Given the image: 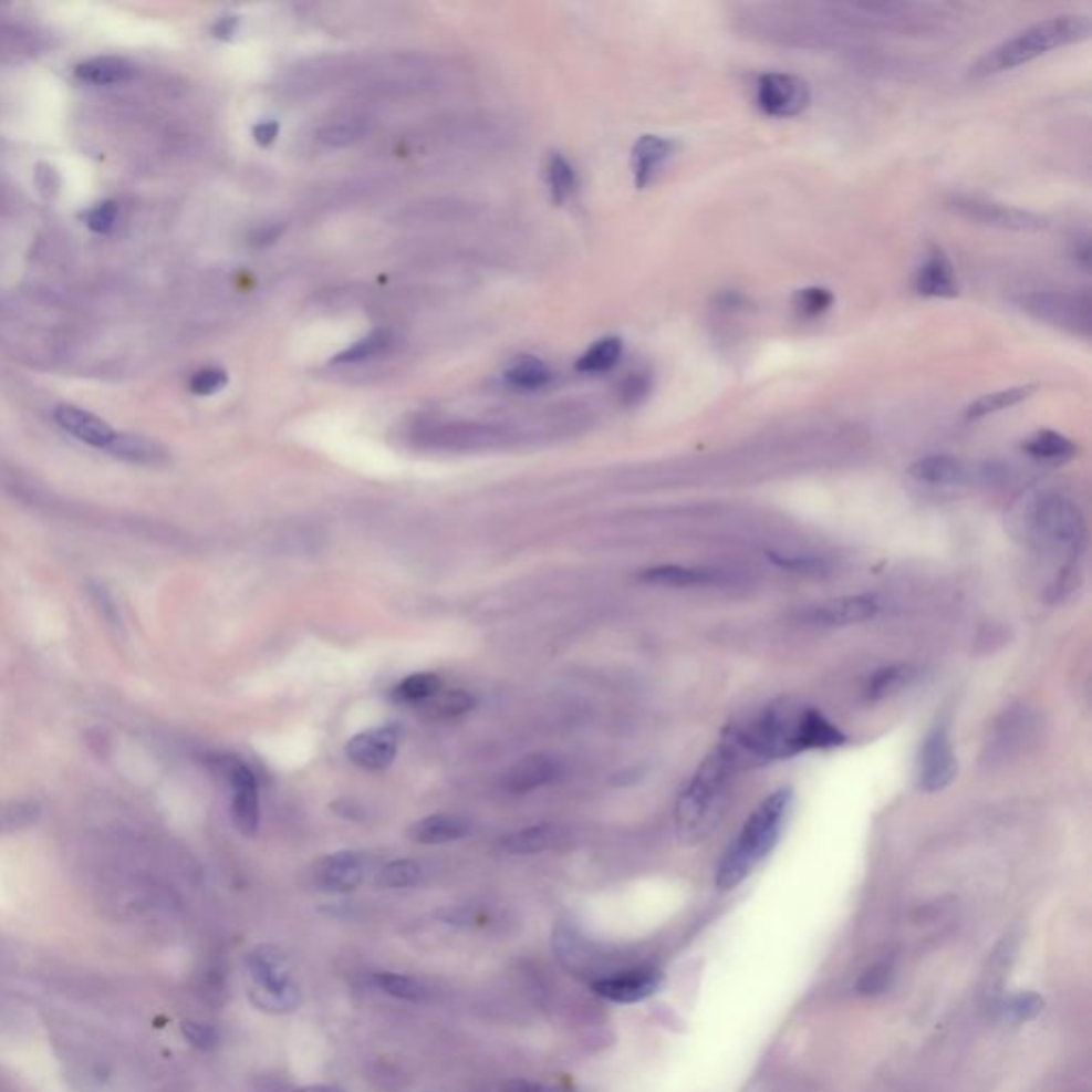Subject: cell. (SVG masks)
<instances>
[{
  "mask_svg": "<svg viewBox=\"0 0 1092 1092\" xmlns=\"http://www.w3.org/2000/svg\"><path fill=\"white\" fill-rule=\"evenodd\" d=\"M1025 533L1041 553L1061 560L1059 587H1063L1089 542L1086 519L1078 503L1061 493L1034 498L1025 512Z\"/></svg>",
  "mask_w": 1092,
  "mask_h": 1092,
  "instance_id": "277c9868",
  "label": "cell"
},
{
  "mask_svg": "<svg viewBox=\"0 0 1092 1092\" xmlns=\"http://www.w3.org/2000/svg\"><path fill=\"white\" fill-rule=\"evenodd\" d=\"M1020 305L1041 323L1063 329L1073 335H1091L1092 303L1089 295L1046 291L1022 297Z\"/></svg>",
  "mask_w": 1092,
  "mask_h": 1092,
  "instance_id": "9c48e42d",
  "label": "cell"
},
{
  "mask_svg": "<svg viewBox=\"0 0 1092 1092\" xmlns=\"http://www.w3.org/2000/svg\"><path fill=\"white\" fill-rule=\"evenodd\" d=\"M372 986L381 990L384 995L397 999V1001H408V1003H427L436 997L434 986H429L425 979H418L413 975L391 974L381 971L370 977Z\"/></svg>",
  "mask_w": 1092,
  "mask_h": 1092,
  "instance_id": "d4e9b609",
  "label": "cell"
},
{
  "mask_svg": "<svg viewBox=\"0 0 1092 1092\" xmlns=\"http://www.w3.org/2000/svg\"><path fill=\"white\" fill-rule=\"evenodd\" d=\"M882 611V602L875 595H843L822 604H815L802 613V620L822 627H845L875 620Z\"/></svg>",
  "mask_w": 1092,
  "mask_h": 1092,
  "instance_id": "9a60e30c",
  "label": "cell"
},
{
  "mask_svg": "<svg viewBox=\"0 0 1092 1092\" xmlns=\"http://www.w3.org/2000/svg\"><path fill=\"white\" fill-rule=\"evenodd\" d=\"M770 560L774 561L779 568H786V570H794V572H811L815 568H820L822 563L818 560H811V558H800V555H779V553H770L768 555Z\"/></svg>",
  "mask_w": 1092,
  "mask_h": 1092,
  "instance_id": "c3c4849f",
  "label": "cell"
},
{
  "mask_svg": "<svg viewBox=\"0 0 1092 1092\" xmlns=\"http://www.w3.org/2000/svg\"><path fill=\"white\" fill-rule=\"evenodd\" d=\"M890 977H892V967L887 963H882V965H875L871 969H866L864 975L860 977L857 981V992L860 995H880L884 992L890 984Z\"/></svg>",
  "mask_w": 1092,
  "mask_h": 1092,
  "instance_id": "ee69618b",
  "label": "cell"
},
{
  "mask_svg": "<svg viewBox=\"0 0 1092 1092\" xmlns=\"http://www.w3.org/2000/svg\"><path fill=\"white\" fill-rule=\"evenodd\" d=\"M756 103L772 118H797L809 107L811 90L792 73H765L756 84Z\"/></svg>",
  "mask_w": 1092,
  "mask_h": 1092,
  "instance_id": "30bf717a",
  "label": "cell"
},
{
  "mask_svg": "<svg viewBox=\"0 0 1092 1092\" xmlns=\"http://www.w3.org/2000/svg\"><path fill=\"white\" fill-rule=\"evenodd\" d=\"M512 440L514 436L510 434L508 427L468 423V420H429L416 425L414 429V443L420 448L448 450V453L493 450V448H502Z\"/></svg>",
  "mask_w": 1092,
  "mask_h": 1092,
  "instance_id": "52a82bcc",
  "label": "cell"
},
{
  "mask_svg": "<svg viewBox=\"0 0 1092 1092\" xmlns=\"http://www.w3.org/2000/svg\"><path fill=\"white\" fill-rule=\"evenodd\" d=\"M503 376H506V381H508L510 386L521 388V391L544 388L547 384L551 383V378H553L549 365L542 363L535 356H519V358H514L508 365V370H506Z\"/></svg>",
  "mask_w": 1092,
  "mask_h": 1092,
  "instance_id": "836d02e7",
  "label": "cell"
},
{
  "mask_svg": "<svg viewBox=\"0 0 1092 1092\" xmlns=\"http://www.w3.org/2000/svg\"><path fill=\"white\" fill-rule=\"evenodd\" d=\"M181 1034L186 1037V1041L199 1050H214L220 1041V1034L209 1027V1025H204V1022H195V1020H186L181 1022Z\"/></svg>",
  "mask_w": 1092,
  "mask_h": 1092,
  "instance_id": "7bdbcfd3",
  "label": "cell"
},
{
  "mask_svg": "<svg viewBox=\"0 0 1092 1092\" xmlns=\"http://www.w3.org/2000/svg\"><path fill=\"white\" fill-rule=\"evenodd\" d=\"M1091 29V18L1086 15H1057L1037 22L1033 27L1018 32L1016 37L1007 39L995 50H990L975 64L974 73L997 75L1003 71H1011L1043 54H1050L1052 50H1061L1089 39Z\"/></svg>",
  "mask_w": 1092,
  "mask_h": 1092,
  "instance_id": "5b68a950",
  "label": "cell"
},
{
  "mask_svg": "<svg viewBox=\"0 0 1092 1092\" xmlns=\"http://www.w3.org/2000/svg\"><path fill=\"white\" fill-rule=\"evenodd\" d=\"M721 742L732 749L740 767L747 768L788 760L804 751L836 749L847 737L822 710L781 700L730 726Z\"/></svg>",
  "mask_w": 1092,
  "mask_h": 1092,
  "instance_id": "6da1fadb",
  "label": "cell"
},
{
  "mask_svg": "<svg viewBox=\"0 0 1092 1092\" xmlns=\"http://www.w3.org/2000/svg\"><path fill=\"white\" fill-rule=\"evenodd\" d=\"M547 184L558 206H563L576 190V171L560 152H553L547 160Z\"/></svg>",
  "mask_w": 1092,
  "mask_h": 1092,
  "instance_id": "8d00e7d4",
  "label": "cell"
},
{
  "mask_svg": "<svg viewBox=\"0 0 1092 1092\" xmlns=\"http://www.w3.org/2000/svg\"><path fill=\"white\" fill-rule=\"evenodd\" d=\"M560 774V760L547 753H532L517 760L503 772L502 788L508 794L521 797L553 783Z\"/></svg>",
  "mask_w": 1092,
  "mask_h": 1092,
  "instance_id": "e0dca14e",
  "label": "cell"
},
{
  "mask_svg": "<svg viewBox=\"0 0 1092 1092\" xmlns=\"http://www.w3.org/2000/svg\"><path fill=\"white\" fill-rule=\"evenodd\" d=\"M443 689V679L436 673H414L410 677L399 680L391 696L399 705L408 707H423L427 705L438 691Z\"/></svg>",
  "mask_w": 1092,
  "mask_h": 1092,
  "instance_id": "4dcf8cb0",
  "label": "cell"
},
{
  "mask_svg": "<svg viewBox=\"0 0 1092 1092\" xmlns=\"http://www.w3.org/2000/svg\"><path fill=\"white\" fill-rule=\"evenodd\" d=\"M89 591L92 600H94V604H96V609L101 611L103 620L110 621V625H119L118 606H116V602H114V597H112V593L107 591V587L92 581L89 585Z\"/></svg>",
  "mask_w": 1092,
  "mask_h": 1092,
  "instance_id": "bcb514c9",
  "label": "cell"
},
{
  "mask_svg": "<svg viewBox=\"0 0 1092 1092\" xmlns=\"http://www.w3.org/2000/svg\"><path fill=\"white\" fill-rule=\"evenodd\" d=\"M402 745V730L395 724L363 730L349 740L346 756L355 767L381 772L395 762Z\"/></svg>",
  "mask_w": 1092,
  "mask_h": 1092,
  "instance_id": "5bb4252c",
  "label": "cell"
},
{
  "mask_svg": "<svg viewBox=\"0 0 1092 1092\" xmlns=\"http://www.w3.org/2000/svg\"><path fill=\"white\" fill-rule=\"evenodd\" d=\"M1034 391H1037L1034 384H1027V386H1011V388L986 393V395L977 397L974 404H969V408L965 410V416H967V420H979V418H986L990 414L1003 413V410L1018 406L1020 402L1029 399Z\"/></svg>",
  "mask_w": 1092,
  "mask_h": 1092,
  "instance_id": "83f0119b",
  "label": "cell"
},
{
  "mask_svg": "<svg viewBox=\"0 0 1092 1092\" xmlns=\"http://www.w3.org/2000/svg\"><path fill=\"white\" fill-rule=\"evenodd\" d=\"M376 886L384 890H404L418 886L423 880V866L410 857H397L376 871Z\"/></svg>",
  "mask_w": 1092,
  "mask_h": 1092,
  "instance_id": "d590c367",
  "label": "cell"
},
{
  "mask_svg": "<svg viewBox=\"0 0 1092 1092\" xmlns=\"http://www.w3.org/2000/svg\"><path fill=\"white\" fill-rule=\"evenodd\" d=\"M1025 453L1039 461H1067L1078 455V444L1059 431L1043 429L1025 443Z\"/></svg>",
  "mask_w": 1092,
  "mask_h": 1092,
  "instance_id": "f546056e",
  "label": "cell"
},
{
  "mask_svg": "<svg viewBox=\"0 0 1092 1092\" xmlns=\"http://www.w3.org/2000/svg\"><path fill=\"white\" fill-rule=\"evenodd\" d=\"M220 772L225 774L231 788V815L237 830L246 836L257 834L261 807H259V783L252 768L246 767L236 758L216 760Z\"/></svg>",
  "mask_w": 1092,
  "mask_h": 1092,
  "instance_id": "8fae6325",
  "label": "cell"
},
{
  "mask_svg": "<svg viewBox=\"0 0 1092 1092\" xmlns=\"http://www.w3.org/2000/svg\"><path fill=\"white\" fill-rule=\"evenodd\" d=\"M472 832V822L459 813L427 815L408 828V836L420 845H446L466 839Z\"/></svg>",
  "mask_w": 1092,
  "mask_h": 1092,
  "instance_id": "44dd1931",
  "label": "cell"
},
{
  "mask_svg": "<svg viewBox=\"0 0 1092 1092\" xmlns=\"http://www.w3.org/2000/svg\"><path fill=\"white\" fill-rule=\"evenodd\" d=\"M679 144L662 135H643L632 148V174L638 190L651 186L677 154Z\"/></svg>",
  "mask_w": 1092,
  "mask_h": 1092,
  "instance_id": "ac0fdd59",
  "label": "cell"
},
{
  "mask_svg": "<svg viewBox=\"0 0 1092 1092\" xmlns=\"http://www.w3.org/2000/svg\"><path fill=\"white\" fill-rule=\"evenodd\" d=\"M246 969L252 979V1003L269 1013L295 1011L301 1003V992L282 949L275 945H259L250 949L246 956Z\"/></svg>",
  "mask_w": 1092,
  "mask_h": 1092,
  "instance_id": "8992f818",
  "label": "cell"
},
{
  "mask_svg": "<svg viewBox=\"0 0 1092 1092\" xmlns=\"http://www.w3.org/2000/svg\"><path fill=\"white\" fill-rule=\"evenodd\" d=\"M370 126L365 118L358 116H346V118L331 119L316 131V139L329 146V148H346L361 142L367 135Z\"/></svg>",
  "mask_w": 1092,
  "mask_h": 1092,
  "instance_id": "e575fe53",
  "label": "cell"
},
{
  "mask_svg": "<svg viewBox=\"0 0 1092 1092\" xmlns=\"http://www.w3.org/2000/svg\"><path fill=\"white\" fill-rule=\"evenodd\" d=\"M282 233H284V225H280V222H269V225L261 227V229L252 236V243H257V246H267V243L278 241Z\"/></svg>",
  "mask_w": 1092,
  "mask_h": 1092,
  "instance_id": "816d5d0a",
  "label": "cell"
},
{
  "mask_svg": "<svg viewBox=\"0 0 1092 1092\" xmlns=\"http://www.w3.org/2000/svg\"><path fill=\"white\" fill-rule=\"evenodd\" d=\"M236 30L237 18H225V20H220V22H218V27L214 29V32H216V37H225V39H229V37H233V34H236Z\"/></svg>",
  "mask_w": 1092,
  "mask_h": 1092,
  "instance_id": "f5cc1de1",
  "label": "cell"
},
{
  "mask_svg": "<svg viewBox=\"0 0 1092 1092\" xmlns=\"http://www.w3.org/2000/svg\"><path fill=\"white\" fill-rule=\"evenodd\" d=\"M958 774V758L954 751V740L949 735V724L939 719L933 724L928 735L922 740L917 756V786L926 794H937L947 790Z\"/></svg>",
  "mask_w": 1092,
  "mask_h": 1092,
  "instance_id": "ba28073f",
  "label": "cell"
},
{
  "mask_svg": "<svg viewBox=\"0 0 1092 1092\" xmlns=\"http://www.w3.org/2000/svg\"><path fill=\"white\" fill-rule=\"evenodd\" d=\"M107 453L128 464H139V466H156L167 457V450L160 444L135 434H116Z\"/></svg>",
  "mask_w": 1092,
  "mask_h": 1092,
  "instance_id": "4316f807",
  "label": "cell"
},
{
  "mask_svg": "<svg viewBox=\"0 0 1092 1092\" xmlns=\"http://www.w3.org/2000/svg\"><path fill=\"white\" fill-rule=\"evenodd\" d=\"M915 291L922 297L949 299L958 295L956 269L949 263L942 250L930 252L915 273Z\"/></svg>",
  "mask_w": 1092,
  "mask_h": 1092,
  "instance_id": "7402d4cb",
  "label": "cell"
},
{
  "mask_svg": "<svg viewBox=\"0 0 1092 1092\" xmlns=\"http://www.w3.org/2000/svg\"><path fill=\"white\" fill-rule=\"evenodd\" d=\"M623 355V342L617 335H606L597 340L590 351H585L576 361V372L581 374H604L611 372Z\"/></svg>",
  "mask_w": 1092,
  "mask_h": 1092,
  "instance_id": "1f68e13d",
  "label": "cell"
},
{
  "mask_svg": "<svg viewBox=\"0 0 1092 1092\" xmlns=\"http://www.w3.org/2000/svg\"><path fill=\"white\" fill-rule=\"evenodd\" d=\"M476 707V698L466 689H440L427 705H423V710L431 719H455Z\"/></svg>",
  "mask_w": 1092,
  "mask_h": 1092,
  "instance_id": "74e56055",
  "label": "cell"
},
{
  "mask_svg": "<svg viewBox=\"0 0 1092 1092\" xmlns=\"http://www.w3.org/2000/svg\"><path fill=\"white\" fill-rule=\"evenodd\" d=\"M794 804L792 788L770 792L745 820L715 871V886L724 892L740 886L777 847Z\"/></svg>",
  "mask_w": 1092,
  "mask_h": 1092,
  "instance_id": "3957f363",
  "label": "cell"
},
{
  "mask_svg": "<svg viewBox=\"0 0 1092 1092\" xmlns=\"http://www.w3.org/2000/svg\"><path fill=\"white\" fill-rule=\"evenodd\" d=\"M39 818H41V807L32 800L0 802V834L32 826L37 824Z\"/></svg>",
  "mask_w": 1092,
  "mask_h": 1092,
  "instance_id": "f35d334b",
  "label": "cell"
},
{
  "mask_svg": "<svg viewBox=\"0 0 1092 1092\" xmlns=\"http://www.w3.org/2000/svg\"><path fill=\"white\" fill-rule=\"evenodd\" d=\"M917 677V670L909 664H896L877 670L864 687L866 700H886L905 691Z\"/></svg>",
  "mask_w": 1092,
  "mask_h": 1092,
  "instance_id": "f1b7e54d",
  "label": "cell"
},
{
  "mask_svg": "<svg viewBox=\"0 0 1092 1092\" xmlns=\"http://www.w3.org/2000/svg\"><path fill=\"white\" fill-rule=\"evenodd\" d=\"M374 869L367 852L344 850L321 857L312 869V884L326 894H349L361 886Z\"/></svg>",
  "mask_w": 1092,
  "mask_h": 1092,
  "instance_id": "7c38bea8",
  "label": "cell"
},
{
  "mask_svg": "<svg viewBox=\"0 0 1092 1092\" xmlns=\"http://www.w3.org/2000/svg\"><path fill=\"white\" fill-rule=\"evenodd\" d=\"M116 218H118V207L112 201H105L90 209L86 214V225L94 233H110L112 227L116 225Z\"/></svg>",
  "mask_w": 1092,
  "mask_h": 1092,
  "instance_id": "f6af8a7d",
  "label": "cell"
},
{
  "mask_svg": "<svg viewBox=\"0 0 1092 1092\" xmlns=\"http://www.w3.org/2000/svg\"><path fill=\"white\" fill-rule=\"evenodd\" d=\"M664 977L655 969H638L627 974L597 979L591 988L597 997L613 1003H638L653 997L662 988Z\"/></svg>",
  "mask_w": 1092,
  "mask_h": 1092,
  "instance_id": "2e32d148",
  "label": "cell"
},
{
  "mask_svg": "<svg viewBox=\"0 0 1092 1092\" xmlns=\"http://www.w3.org/2000/svg\"><path fill=\"white\" fill-rule=\"evenodd\" d=\"M561 834V828L553 824L521 828L500 839V850L508 856H538L553 850L560 843Z\"/></svg>",
  "mask_w": 1092,
  "mask_h": 1092,
  "instance_id": "cb8c5ba5",
  "label": "cell"
},
{
  "mask_svg": "<svg viewBox=\"0 0 1092 1092\" xmlns=\"http://www.w3.org/2000/svg\"><path fill=\"white\" fill-rule=\"evenodd\" d=\"M643 583L657 585V587H710V585H721L726 581V574L719 570L710 568H687V565H657L647 568L638 574Z\"/></svg>",
  "mask_w": 1092,
  "mask_h": 1092,
  "instance_id": "ffe728a7",
  "label": "cell"
},
{
  "mask_svg": "<svg viewBox=\"0 0 1092 1092\" xmlns=\"http://www.w3.org/2000/svg\"><path fill=\"white\" fill-rule=\"evenodd\" d=\"M135 73V66L128 60L116 59V56H103V59H92L82 62L75 69L77 80L89 82L94 86H112L128 82Z\"/></svg>",
  "mask_w": 1092,
  "mask_h": 1092,
  "instance_id": "484cf974",
  "label": "cell"
},
{
  "mask_svg": "<svg viewBox=\"0 0 1092 1092\" xmlns=\"http://www.w3.org/2000/svg\"><path fill=\"white\" fill-rule=\"evenodd\" d=\"M832 303H834V295L824 287H807V289L797 291V295H794V308H797L798 314H802L807 319H815V316L824 314L830 310Z\"/></svg>",
  "mask_w": 1092,
  "mask_h": 1092,
  "instance_id": "ab89813d",
  "label": "cell"
},
{
  "mask_svg": "<svg viewBox=\"0 0 1092 1092\" xmlns=\"http://www.w3.org/2000/svg\"><path fill=\"white\" fill-rule=\"evenodd\" d=\"M909 474L915 480L935 487H954L971 480V468L963 459L951 455H930L917 459L909 468Z\"/></svg>",
  "mask_w": 1092,
  "mask_h": 1092,
  "instance_id": "603a6c76",
  "label": "cell"
},
{
  "mask_svg": "<svg viewBox=\"0 0 1092 1092\" xmlns=\"http://www.w3.org/2000/svg\"><path fill=\"white\" fill-rule=\"evenodd\" d=\"M54 420L69 436H73L80 443L89 444L92 448L107 450L116 438V431L103 418L86 413L77 406H59L54 410Z\"/></svg>",
  "mask_w": 1092,
  "mask_h": 1092,
  "instance_id": "d6986e66",
  "label": "cell"
},
{
  "mask_svg": "<svg viewBox=\"0 0 1092 1092\" xmlns=\"http://www.w3.org/2000/svg\"><path fill=\"white\" fill-rule=\"evenodd\" d=\"M951 207L963 218H969L979 225L997 227V229L1039 231V229L1048 227V220L1039 214L997 204V201H988V199H979V197H956L951 201Z\"/></svg>",
  "mask_w": 1092,
  "mask_h": 1092,
  "instance_id": "4fadbf2b",
  "label": "cell"
},
{
  "mask_svg": "<svg viewBox=\"0 0 1092 1092\" xmlns=\"http://www.w3.org/2000/svg\"><path fill=\"white\" fill-rule=\"evenodd\" d=\"M393 344H395V335L391 329H376L365 337H361L353 346H349L346 351H342L340 355L333 356V363L349 365V363L372 361L376 356L386 355L393 349Z\"/></svg>",
  "mask_w": 1092,
  "mask_h": 1092,
  "instance_id": "d6a6232c",
  "label": "cell"
},
{
  "mask_svg": "<svg viewBox=\"0 0 1092 1092\" xmlns=\"http://www.w3.org/2000/svg\"><path fill=\"white\" fill-rule=\"evenodd\" d=\"M1043 1009V1001L1037 997V995H1018L1011 1003H1009V1011H1011V1018L1022 1022V1020H1033L1034 1016Z\"/></svg>",
  "mask_w": 1092,
  "mask_h": 1092,
  "instance_id": "7dc6e473",
  "label": "cell"
},
{
  "mask_svg": "<svg viewBox=\"0 0 1092 1092\" xmlns=\"http://www.w3.org/2000/svg\"><path fill=\"white\" fill-rule=\"evenodd\" d=\"M227 383H229V376H227L225 370H220V367H206V370H199L190 378L188 386H190V391L195 395L206 397V395H214V393L222 391L227 386Z\"/></svg>",
  "mask_w": 1092,
  "mask_h": 1092,
  "instance_id": "60d3db41",
  "label": "cell"
},
{
  "mask_svg": "<svg viewBox=\"0 0 1092 1092\" xmlns=\"http://www.w3.org/2000/svg\"><path fill=\"white\" fill-rule=\"evenodd\" d=\"M738 770L742 767L737 756L724 742H719L696 768L694 777L683 788L675 809V826L683 845H698L707 841L715 828L721 824Z\"/></svg>",
  "mask_w": 1092,
  "mask_h": 1092,
  "instance_id": "7a4b0ae2",
  "label": "cell"
},
{
  "mask_svg": "<svg viewBox=\"0 0 1092 1092\" xmlns=\"http://www.w3.org/2000/svg\"><path fill=\"white\" fill-rule=\"evenodd\" d=\"M508 1092H572L563 1086L547 1084V1082H533V1080H512L508 1086Z\"/></svg>",
  "mask_w": 1092,
  "mask_h": 1092,
  "instance_id": "681fc988",
  "label": "cell"
},
{
  "mask_svg": "<svg viewBox=\"0 0 1092 1092\" xmlns=\"http://www.w3.org/2000/svg\"><path fill=\"white\" fill-rule=\"evenodd\" d=\"M649 374H645V372H634V374H630L625 381H621V404H625V406H638V404H641V402L649 395Z\"/></svg>",
  "mask_w": 1092,
  "mask_h": 1092,
  "instance_id": "b9f144b4",
  "label": "cell"
},
{
  "mask_svg": "<svg viewBox=\"0 0 1092 1092\" xmlns=\"http://www.w3.org/2000/svg\"><path fill=\"white\" fill-rule=\"evenodd\" d=\"M295 1092H342L340 1089H333V1086H325V1084H319V1086H303Z\"/></svg>",
  "mask_w": 1092,
  "mask_h": 1092,
  "instance_id": "db71d44e",
  "label": "cell"
},
{
  "mask_svg": "<svg viewBox=\"0 0 1092 1092\" xmlns=\"http://www.w3.org/2000/svg\"><path fill=\"white\" fill-rule=\"evenodd\" d=\"M278 133H280V124H278V122H273V119L259 122V124L254 126V131H252L254 142H257L259 146H263V148L271 146V144L278 139Z\"/></svg>",
  "mask_w": 1092,
  "mask_h": 1092,
  "instance_id": "f907efd6",
  "label": "cell"
}]
</instances>
